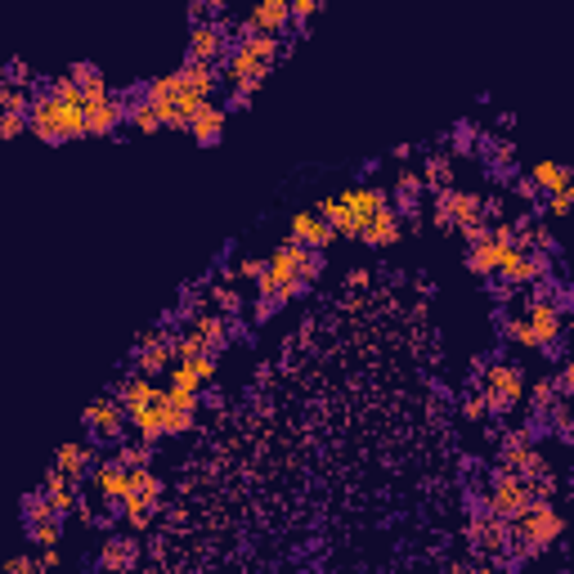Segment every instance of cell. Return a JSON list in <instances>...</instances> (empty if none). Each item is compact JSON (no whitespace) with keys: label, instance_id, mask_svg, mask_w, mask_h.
Listing matches in <instances>:
<instances>
[{"label":"cell","instance_id":"obj_1","mask_svg":"<svg viewBox=\"0 0 574 574\" xmlns=\"http://www.w3.org/2000/svg\"><path fill=\"white\" fill-rule=\"evenodd\" d=\"M27 122H32L36 140H45V144H68V140L90 135L86 99H81V90L72 86L68 72L54 77L45 90H32V113H27Z\"/></svg>","mask_w":574,"mask_h":574},{"label":"cell","instance_id":"obj_2","mask_svg":"<svg viewBox=\"0 0 574 574\" xmlns=\"http://www.w3.org/2000/svg\"><path fill=\"white\" fill-rule=\"evenodd\" d=\"M274 59H279V36L252 32L247 23H238V41L229 45V59H225V81L234 86L229 104L243 108L247 99L265 86V77L274 72Z\"/></svg>","mask_w":574,"mask_h":574},{"label":"cell","instance_id":"obj_3","mask_svg":"<svg viewBox=\"0 0 574 574\" xmlns=\"http://www.w3.org/2000/svg\"><path fill=\"white\" fill-rule=\"evenodd\" d=\"M319 274H323V256L310 252V247H301L296 238H287V243L274 247L270 274L256 283V296H261V301H270V305H283L287 296L305 292V287L319 279Z\"/></svg>","mask_w":574,"mask_h":574},{"label":"cell","instance_id":"obj_4","mask_svg":"<svg viewBox=\"0 0 574 574\" xmlns=\"http://www.w3.org/2000/svg\"><path fill=\"white\" fill-rule=\"evenodd\" d=\"M382 207H391V193L377 189V184H350L337 198H323L319 216L337 229L341 238H364V229L373 225V216Z\"/></svg>","mask_w":574,"mask_h":574},{"label":"cell","instance_id":"obj_5","mask_svg":"<svg viewBox=\"0 0 574 574\" xmlns=\"http://www.w3.org/2000/svg\"><path fill=\"white\" fill-rule=\"evenodd\" d=\"M144 99L162 113V126H171V131H189L193 117L202 113V104H211V99L193 95V90L184 86L180 72H162V77H153L144 86Z\"/></svg>","mask_w":574,"mask_h":574},{"label":"cell","instance_id":"obj_6","mask_svg":"<svg viewBox=\"0 0 574 574\" xmlns=\"http://www.w3.org/2000/svg\"><path fill=\"white\" fill-rule=\"evenodd\" d=\"M561 530H566V521H561V512L548 503H534L530 512L521 516V521H512V557H539V552H548L552 543L561 539Z\"/></svg>","mask_w":574,"mask_h":574},{"label":"cell","instance_id":"obj_7","mask_svg":"<svg viewBox=\"0 0 574 574\" xmlns=\"http://www.w3.org/2000/svg\"><path fill=\"white\" fill-rule=\"evenodd\" d=\"M431 225H440V229H462V234H471V229L489 225V220H485V198L453 184V189L435 193V202H431Z\"/></svg>","mask_w":574,"mask_h":574},{"label":"cell","instance_id":"obj_8","mask_svg":"<svg viewBox=\"0 0 574 574\" xmlns=\"http://www.w3.org/2000/svg\"><path fill=\"white\" fill-rule=\"evenodd\" d=\"M480 395H485L494 418H507V413L525 400V373L516 364H503V359H498V364H489L485 377H480Z\"/></svg>","mask_w":574,"mask_h":574},{"label":"cell","instance_id":"obj_9","mask_svg":"<svg viewBox=\"0 0 574 574\" xmlns=\"http://www.w3.org/2000/svg\"><path fill=\"white\" fill-rule=\"evenodd\" d=\"M539 503V498L530 494V480H512V476H489V489H485V512L498 516V521H521L530 507Z\"/></svg>","mask_w":574,"mask_h":574},{"label":"cell","instance_id":"obj_10","mask_svg":"<svg viewBox=\"0 0 574 574\" xmlns=\"http://www.w3.org/2000/svg\"><path fill=\"white\" fill-rule=\"evenodd\" d=\"M157 503H162V480H157V471H131V494H126L122 512L126 521H131V530H148L157 516Z\"/></svg>","mask_w":574,"mask_h":574},{"label":"cell","instance_id":"obj_11","mask_svg":"<svg viewBox=\"0 0 574 574\" xmlns=\"http://www.w3.org/2000/svg\"><path fill=\"white\" fill-rule=\"evenodd\" d=\"M81 99H86V126H90V135L117 131V122L126 117V95H117L108 81H104V86L81 90Z\"/></svg>","mask_w":574,"mask_h":574},{"label":"cell","instance_id":"obj_12","mask_svg":"<svg viewBox=\"0 0 574 574\" xmlns=\"http://www.w3.org/2000/svg\"><path fill=\"white\" fill-rule=\"evenodd\" d=\"M525 323H530V332H534V350H552L561 337V328H566L557 301H552V296H539V292H530V301H525Z\"/></svg>","mask_w":574,"mask_h":574},{"label":"cell","instance_id":"obj_13","mask_svg":"<svg viewBox=\"0 0 574 574\" xmlns=\"http://www.w3.org/2000/svg\"><path fill=\"white\" fill-rule=\"evenodd\" d=\"M467 543L476 552H485V557H507L512 552V525L498 521V516H471L467 525Z\"/></svg>","mask_w":574,"mask_h":574},{"label":"cell","instance_id":"obj_14","mask_svg":"<svg viewBox=\"0 0 574 574\" xmlns=\"http://www.w3.org/2000/svg\"><path fill=\"white\" fill-rule=\"evenodd\" d=\"M189 59L193 63H211L229 59V27L225 23H193L189 27Z\"/></svg>","mask_w":574,"mask_h":574},{"label":"cell","instance_id":"obj_15","mask_svg":"<svg viewBox=\"0 0 574 574\" xmlns=\"http://www.w3.org/2000/svg\"><path fill=\"white\" fill-rule=\"evenodd\" d=\"M494 471H498V476H512V480H534V476H543V471H552V467H548V458H543L534 444H503Z\"/></svg>","mask_w":574,"mask_h":574},{"label":"cell","instance_id":"obj_16","mask_svg":"<svg viewBox=\"0 0 574 574\" xmlns=\"http://www.w3.org/2000/svg\"><path fill=\"white\" fill-rule=\"evenodd\" d=\"M462 238H467V270H471V274H498V270H503L507 247L494 243L489 225L471 229V234H462Z\"/></svg>","mask_w":574,"mask_h":574},{"label":"cell","instance_id":"obj_17","mask_svg":"<svg viewBox=\"0 0 574 574\" xmlns=\"http://www.w3.org/2000/svg\"><path fill=\"white\" fill-rule=\"evenodd\" d=\"M498 274H503V283L512 287V292H516V287H530V283H539L543 274H548V256L512 247V252L503 256V270H498Z\"/></svg>","mask_w":574,"mask_h":574},{"label":"cell","instance_id":"obj_18","mask_svg":"<svg viewBox=\"0 0 574 574\" xmlns=\"http://www.w3.org/2000/svg\"><path fill=\"white\" fill-rule=\"evenodd\" d=\"M135 364H140L144 377L171 373L175 368V337L171 332H148V337L140 341V350H135Z\"/></svg>","mask_w":574,"mask_h":574},{"label":"cell","instance_id":"obj_19","mask_svg":"<svg viewBox=\"0 0 574 574\" xmlns=\"http://www.w3.org/2000/svg\"><path fill=\"white\" fill-rule=\"evenodd\" d=\"M131 422V413H126L122 400H113V395H99V400L86 404V427L99 435V440H108V435H122V427Z\"/></svg>","mask_w":574,"mask_h":574},{"label":"cell","instance_id":"obj_20","mask_svg":"<svg viewBox=\"0 0 574 574\" xmlns=\"http://www.w3.org/2000/svg\"><path fill=\"white\" fill-rule=\"evenodd\" d=\"M198 391H175V386H166L162 391V413H166V435H180L193 427V413H198Z\"/></svg>","mask_w":574,"mask_h":574},{"label":"cell","instance_id":"obj_21","mask_svg":"<svg viewBox=\"0 0 574 574\" xmlns=\"http://www.w3.org/2000/svg\"><path fill=\"white\" fill-rule=\"evenodd\" d=\"M287 238H296V243L310 247V252H323V247L337 238V229H332L328 220L319 216V211H296V216H292V229H287Z\"/></svg>","mask_w":574,"mask_h":574},{"label":"cell","instance_id":"obj_22","mask_svg":"<svg viewBox=\"0 0 574 574\" xmlns=\"http://www.w3.org/2000/svg\"><path fill=\"white\" fill-rule=\"evenodd\" d=\"M135 561H140V543L126 539V534H108L104 548H99V566L108 574H131Z\"/></svg>","mask_w":574,"mask_h":574},{"label":"cell","instance_id":"obj_23","mask_svg":"<svg viewBox=\"0 0 574 574\" xmlns=\"http://www.w3.org/2000/svg\"><path fill=\"white\" fill-rule=\"evenodd\" d=\"M252 32H265V36H279L287 23H292V0H261L252 5V14L243 18Z\"/></svg>","mask_w":574,"mask_h":574},{"label":"cell","instance_id":"obj_24","mask_svg":"<svg viewBox=\"0 0 574 574\" xmlns=\"http://www.w3.org/2000/svg\"><path fill=\"white\" fill-rule=\"evenodd\" d=\"M211 382H216V355H202V359H189V364L171 368L175 391H202V386H211Z\"/></svg>","mask_w":574,"mask_h":574},{"label":"cell","instance_id":"obj_25","mask_svg":"<svg viewBox=\"0 0 574 574\" xmlns=\"http://www.w3.org/2000/svg\"><path fill=\"white\" fill-rule=\"evenodd\" d=\"M530 180L539 184V193H548V198H552V193H570L574 189V166L543 157V162L530 166Z\"/></svg>","mask_w":574,"mask_h":574},{"label":"cell","instance_id":"obj_26","mask_svg":"<svg viewBox=\"0 0 574 574\" xmlns=\"http://www.w3.org/2000/svg\"><path fill=\"white\" fill-rule=\"evenodd\" d=\"M95 489L108 498V503H126V494H131V471H126L117 458L99 462L95 467Z\"/></svg>","mask_w":574,"mask_h":574},{"label":"cell","instance_id":"obj_27","mask_svg":"<svg viewBox=\"0 0 574 574\" xmlns=\"http://www.w3.org/2000/svg\"><path fill=\"white\" fill-rule=\"evenodd\" d=\"M45 498H50V503L59 507V516H68L72 507H81L77 480H72L68 471H59V467H50V471H45Z\"/></svg>","mask_w":574,"mask_h":574},{"label":"cell","instance_id":"obj_28","mask_svg":"<svg viewBox=\"0 0 574 574\" xmlns=\"http://www.w3.org/2000/svg\"><path fill=\"white\" fill-rule=\"evenodd\" d=\"M117 400H122V404H126V413H131V418H135V413L153 409V404L162 400V391H157V386H153V382H148V377L140 373V377H126V382H122V391H117Z\"/></svg>","mask_w":574,"mask_h":574},{"label":"cell","instance_id":"obj_29","mask_svg":"<svg viewBox=\"0 0 574 574\" xmlns=\"http://www.w3.org/2000/svg\"><path fill=\"white\" fill-rule=\"evenodd\" d=\"M54 467L68 471L72 480H81L86 471H95L99 462H95V453H90L81 440H63V444H59V453H54Z\"/></svg>","mask_w":574,"mask_h":574},{"label":"cell","instance_id":"obj_30","mask_svg":"<svg viewBox=\"0 0 574 574\" xmlns=\"http://www.w3.org/2000/svg\"><path fill=\"white\" fill-rule=\"evenodd\" d=\"M225 117H229V108H220L216 99H211V104H202V113L193 117L189 135H193L198 144H216L220 135H225Z\"/></svg>","mask_w":574,"mask_h":574},{"label":"cell","instance_id":"obj_31","mask_svg":"<svg viewBox=\"0 0 574 574\" xmlns=\"http://www.w3.org/2000/svg\"><path fill=\"white\" fill-rule=\"evenodd\" d=\"M395 238H400V211H395V202H391V207L377 211L373 225L364 229V243H368V247H391Z\"/></svg>","mask_w":574,"mask_h":574},{"label":"cell","instance_id":"obj_32","mask_svg":"<svg viewBox=\"0 0 574 574\" xmlns=\"http://www.w3.org/2000/svg\"><path fill=\"white\" fill-rule=\"evenodd\" d=\"M175 72H180L184 86H189L193 95H202V99H211V90H216V81H220V72L211 68V63H193V59H184Z\"/></svg>","mask_w":574,"mask_h":574},{"label":"cell","instance_id":"obj_33","mask_svg":"<svg viewBox=\"0 0 574 574\" xmlns=\"http://www.w3.org/2000/svg\"><path fill=\"white\" fill-rule=\"evenodd\" d=\"M422 180H427V189H435V193L453 189V157H449V153H427Z\"/></svg>","mask_w":574,"mask_h":574},{"label":"cell","instance_id":"obj_34","mask_svg":"<svg viewBox=\"0 0 574 574\" xmlns=\"http://www.w3.org/2000/svg\"><path fill=\"white\" fill-rule=\"evenodd\" d=\"M561 404V386H557V377H539L534 382V391H530V409H534V418H548L552 409Z\"/></svg>","mask_w":574,"mask_h":574},{"label":"cell","instance_id":"obj_35","mask_svg":"<svg viewBox=\"0 0 574 574\" xmlns=\"http://www.w3.org/2000/svg\"><path fill=\"white\" fill-rule=\"evenodd\" d=\"M117 462H122L126 471H140V467H148V462H153V444H148V440L122 444V449H117Z\"/></svg>","mask_w":574,"mask_h":574},{"label":"cell","instance_id":"obj_36","mask_svg":"<svg viewBox=\"0 0 574 574\" xmlns=\"http://www.w3.org/2000/svg\"><path fill=\"white\" fill-rule=\"evenodd\" d=\"M0 113H18V117H27L32 113V95H27L23 86H0Z\"/></svg>","mask_w":574,"mask_h":574},{"label":"cell","instance_id":"obj_37","mask_svg":"<svg viewBox=\"0 0 574 574\" xmlns=\"http://www.w3.org/2000/svg\"><path fill=\"white\" fill-rule=\"evenodd\" d=\"M68 77H72V86H77V90L104 86V72H99V63H90V59H77V63H72Z\"/></svg>","mask_w":574,"mask_h":574},{"label":"cell","instance_id":"obj_38","mask_svg":"<svg viewBox=\"0 0 574 574\" xmlns=\"http://www.w3.org/2000/svg\"><path fill=\"white\" fill-rule=\"evenodd\" d=\"M59 530H63V516H50V521H41V525H27V534H32L41 548H54V543H59Z\"/></svg>","mask_w":574,"mask_h":574},{"label":"cell","instance_id":"obj_39","mask_svg":"<svg viewBox=\"0 0 574 574\" xmlns=\"http://www.w3.org/2000/svg\"><path fill=\"white\" fill-rule=\"evenodd\" d=\"M23 131H32V122H27V117H18V113H0V135H5V140H18Z\"/></svg>","mask_w":574,"mask_h":574},{"label":"cell","instance_id":"obj_40","mask_svg":"<svg viewBox=\"0 0 574 574\" xmlns=\"http://www.w3.org/2000/svg\"><path fill=\"white\" fill-rule=\"evenodd\" d=\"M5 574H45V566H41V557H27V552H18V557L5 566Z\"/></svg>","mask_w":574,"mask_h":574},{"label":"cell","instance_id":"obj_41","mask_svg":"<svg viewBox=\"0 0 574 574\" xmlns=\"http://www.w3.org/2000/svg\"><path fill=\"white\" fill-rule=\"evenodd\" d=\"M238 274H243V279H252V283H261L265 274H270V261H261V256H243Z\"/></svg>","mask_w":574,"mask_h":574},{"label":"cell","instance_id":"obj_42","mask_svg":"<svg viewBox=\"0 0 574 574\" xmlns=\"http://www.w3.org/2000/svg\"><path fill=\"white\" fill-rule=\"evenodd\" d=\"M211 301H216L220 310L229 314V319H234V314H238V305H243V301H238V292H234V287H216V292H211Z\"/></svg>","mask_w":574,"mask_h":574},{"label":"cell","instance_id":"obj_43","mask_svg":"<svg viewBox=\"0 0 574 574\" xmlns=\"http://www.w3.org/2000/svg\"><path fill=\"white\" fill-rule=\"evenodd\" d=\"M453 148H458V153L476 148V126H471V122H458V126H453Z\"/></svg>","mask_w":574,"mask_h":574},{"label":"cell","instance_id":"obj_44","mask_svg":"<svg viewBox=\"0 0 574 574\" xmlns=\"http://www.w3.org/2000/svg\"><path fill=\"white\" fill-rule=\"evenodd\" d=\"M485 413H489V404H485V395H480V391H471L467 400H462V418L476 422V418H485Z\"/></svg>","mask_w":574,"mask_h":574},{"label":"cell","instance_id":"obj_45","mask_svg":"<svg viewBox=\"0 0 574 574\" xmlns=\"http://www.w3.org/2000/svg\"><path fill=\"white\" fill-rule=\"evenodd\" d=\"M574 211V189L570 193H552L548 198V216H570Z\"/></svg>","mask_w":574,"mask_h":574},{"label":"cell","instance_id":"obj_46","mask_svg":"<svg viewBox=\"0 0 574 574\" xmlns=\"http://www.w3.org/2000/svg\"><path fill=\"white\" fill-rule=\"evenodd\" d=\"M27 77H32V72H27V63L23 59H9V72H5L9 86H27Z\"/></svg>","mask_w":574,"mask_h":574},{"label":"cell","instance_id":"obj_47","mask_svg":"<svg viewBox=\"0 0 574 574\" xmlns=\"http://www.w3.org/2000/svg\"><path fill=\"white\" fill-rule=\"evenodd\" d=\"M557 386H561V395H574V359H566V364H561Z\"/></svg>","mask_w":574,"mask_h":574},{"label":"cell","instance_id":"obj_48","mask_svg":"<svg viewBox=\"0 0 574 574\" xmlns=\"http://www.w3.org/2000/svg\"><path fill=\"white\" fill-rule=\"evenodd\" d=\"M516 193H521V198H530V202H534V198H539V184H534L530 175H521V180H516Z\"/></svg>","mask_w":574,"mask_h":574},{"label":"cell","instance_id":"obj_49","mask_svg":"<svg viewBox=\"0 0 574 574\" xmlns=\"http://www.w3.org/2000/svg\"><path fill=\"white\" fill-rule=\"evenodd\" d=\"M319 9V0H292V18H310Z\"/></svg>","mask_w":574,"mask_h":574},{"label":"cell","instance_id":"obj_50","mask_svg":"<svg viewBox=\"0 0 574 574\" xmlns=\"http://www.w3.org/2000/svg\"><path fill=\"white\" fill-rule=\"evenodd\" d=\"M485 220H503V198H485Z\"/></svg>","mask_w":574,"mask_h":574},{"label":"cell","instance_id":"obj_51","mask_svg":"<svg viewBox=\"0 0 574 574\" xmlns=\"http://www.w3.org/2000/svg\"><path fill=\"white\" fill-rule=\"evenodd\" d=\"M453 574H507L503 566H453Z\"/></svg>","mask_w":574,"mask_h":574},{"label":"cell","instance_id":"obj_52","mask_svg":"<svg viewBox=\"0 0 574 574\" xmlns=\"http://www.w3.org/2000/svg\"><path fill=\"white\" fill-rule=\"evenodd\" d=\"M41 566H45V570H59V548H45V552H41Z\"/></svg>","mask_w":574,"mask_h":574}]
</instances>
